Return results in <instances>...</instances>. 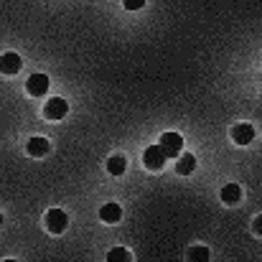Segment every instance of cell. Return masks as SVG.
<instances>
[{
    "instance_id": "obj_1",
    "label": "cell",
    "mask_w": 262,
    "mask_h": 262,
    "mask_svg": "<svg viewBox=\"0 0 262 262\" xmlns=\"http://www.w3.org/2000/svg\"><path fill=\"white\" fill-rule=\"evenodd\" d=\"M161 150L166 153V158H176V156H181V150H183V138L178 135V133H163V138H161Z\"/></svg>"
},
{
    "instance_id": "obj_2",
    "label": "cell",
    "mask_w": 262,
    "mask_h": 262,
    "mask_svg": "<svg viewBox=\"0 0 262 262\" xmlns=\"http://www.w3.org/2000/svg\"><path fill=\"white\" fill-rule=\"evenodd\" d=\"M166 153L161 150V145H150L145 153H143V163H145V168L148 171H161L163 166H166Z\"/></svg>"
},
{
    "instance_id": "obj_3",
    "label": "cell",
    "mask_w": 262,
    "mask_h": 262,
    "mask_svg": "<svg viewBox=\"0 0 262 262\" xmlns=\"http://www.w3.org/2000/svg\"><path fill=\"white\" fill-rule=\"evenodd\" d=\"M67 112H69V104H67V99H61V97L49 99L46 107H43V115H46L49 120H64Z\"/></svg>"
},
{
    "instance_id": "obj_4",
    "label": "cell",
    "mask_w": 262,
    "mask_h": 262,
    "mask_svg": "<svg viewBox=\"0 0 262 262\" xmlns=\"http://www.w3.org/2000/svg\"><path fill=\"white\" fill-rule=\"evenodd\" d=\"M46 227L51 229V234H61L67 227H69V216L61 211V209H51L46 214Z\"/></svg>"
},
{
    "instance_id": "obj_5",
    "label": "cell",
    "mask_w": 262,
    "mask_h": 262,
    "mask_svg": "<svg viewBox=\"0 0 262 262\" xmlns=\"http://www.w3.org/2000/svg\"><path fill=\"white\" fill-rule=\"evenodd\" d=\"M49 87H51V82H49V77L46 74H31L28 77V82H26V89L33 94V97H43L46 92H49Z\"/></svg>"
},
{
    "instance_id": "obj_6",
    "label": "cell",
    "mask_w": 262,
    "mask_h": 262,
    "mask_svg": "<svg viewBox=\"0 0 262 262\" xmlns=\"http://www.w3.org/2000/svg\"><path fill=\"white\" fill-rule=\"evenodd\" d=\"M232 140H234L237 145H250V143L255 140V127L247 125V122L234 125V127H232Z\"/></svg>"
},
{
    "instance_id": "obj_7",
    "label": "cell",
    "mask_w": 262,
    "mask_h": 262,
    "mask_svg": "<svg viewBox=\"0 0 262 262\" xmlns=\"http://www.w3.org/2000/svg\"><path fill=\"white\" fill-rule=\"evenodd\" d=\"M20 56L18 54H13V51H8V54H3L0 56V72L3 74H8V77H13V74H18L20 72Z\"/></svg>"
},
{
    "instance_id": "obj_8",
    "label": "cell",
    "mask_w": 262,
    "mask_h": 262,
    "mask_svg": "<svg viewBox=\"0 0 262 262\" xmlns=\"http://www.w3.org/2000/svg\"><path fill=\"white\" fill-rule=\"evenodd\" d=\"M49 150H51V143H49L46 138H31V140H28V153H31L33 158H43Z\"/></svg>"
},
{
    "instance_id": "obj_9",
    "label": "cell",
    "mask_w": 262,
    "mask_h": 262,
    "mask_svg": "<svg viewBox=\"0 0 262 262\" xmlns=\"http://www.w3.org/2000/svg\"><path fill=\"white\" fill-rule=\"evenodd\" d=\"M99 216H102V222H107V224H117V222L122 219V209H120L117 204H104V206L99 209Z\"/></svg>"
},
{
    "instance_id": "obj_10",
    "label": "cell",
    "mask_w": 262,
    "mask_h": 262,
    "mask_svg": "<svg viewBox=\"0 0 262 262\" xmlns=\"http://www.w3.org/2000/svg\"><path fill=\"white\" fill-rule=\"evenodd\" d=\"M196 171V158L191 156V153H186V156H181L178 158V163H176V173L181 176H188Z\"/></svg>"
},
{
    "instance_id": "obj_11",
    "label": "cell",
    "mask_w": 262,
    "mask_h": 262,
    "mask_svg": "<svg viewBox=\"0 0 262 262\" xmlns=\"http://www.w3.org/2000/svg\"><path fill=\"white\" fill-rule=\"evenodd\" d=\"M239 199H242V188L237 183H229V186L222 188V201L224 204H237Z\"/></svg>"
},
{
    "instance_id": "obj_12",
    "label": "cell",
    "mask_w": 262,
    "mask_h": 262,
    "mask_svg": "<svg viewBox=\"0 0 262 262\" xmlns=\"http://www.w3.org/2000/svg\"><path fill=\"white\" fill-rule=\"evenodd\" d=\"M125 168H127V161L122 158V156H112L110 161H107V171L112 176H122L125 173Z\"/></svg>"
},
{
    "instance_id": "obj_13",
    "label": "cell",
    "mask_w": 262,
    "mask_h": 262,
    "mask_svg": "<svg viewBox=\"0 0 262 262\" xmlns=\"http://www.w3.org/2000/svg\"><path fill=\"white\" fill-rule=\"evenodd\" d=\"M107 260L110 262H130L133 257H130V252H127L125 247H115V250L107 255Z\"/></svg>"
},
{
    "instance_id": "obj_14",
    "label": "cell",
    "mask_w": 262,
    "mask_h": 262,
    "mask_svg": "<svg viewBox=\"0 0 262 262\" xmlns=\"http://www.w3.org/2000/svg\"><path fill=\"white\" fill-rule=\"evenodd\" d=\"M188 260L193 262H206L209 260V250H206V247H191V250H188Z\"/></svg>"
},
{
    "instance_id": "obj_15",
    "label": "cell",
    "mask_w": 262,
    "mask_h": 262,
    "mask_svg": "<svg viewBox=\"0 0 262 262\" xmlns=\"http://www.w3.org/2000/svg\"><path fill=\"white\" fill-rule=\"evenodd\" d=\"M122 5H125V10H140L145 5V0H122Z\"/></svg>"
},
{
    "instance_id": "obj_16",
    "label": "cell",
    "mask_w": 262,
    "mask_h": 262,
    "mask_svg": "<svg viewBox=\"0 0 262 262\" xmlns=\"http://www.w3.org/2000/svg\"><path fill=\"white\" fill-rule=\"evenodd\" d=\"M0 224H3V214H0Z\"/></svg>"
}]
</instances>
